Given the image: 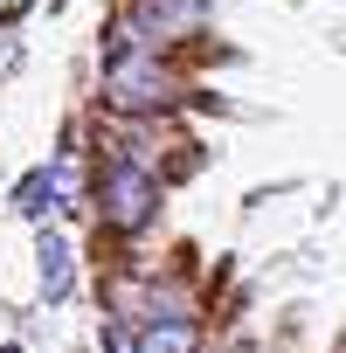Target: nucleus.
Returning <instances> with one entry per match:
<instances>
[{"label":"nucleus","mask_w":346,"mask_h":353,"mask_svg":"<svg viewBox=\"0 0 346 353\" xmlns=\"http://www.w3.org/2000/svg\"><path fill=\"white\" fill-rule=\"evenodd\" d=\"M339 353H346V346H339Z\"/></svg>","instance_id":"9"},{"label":"nucleus","mask_w":346,"mask_h":353,"mask_svg":"<svg viewBox=\"0 0 346 353\" xmlns=\"http://www.w3.org/2000/svg\"><path fill=\"white\" fill-rule=\"evenodd\" d=\"M97 201H104V222L111 229H145L159 215V181H152L145 166H111Z\"/></svg>","instance_id":"2"},{"label":"nucleus","mask_w":346,"mask_h":353,"mask_svg":"<svg viewBox=\"0 0 346 353\" xmlns=\"http://www.w3.org/2000/svg\"><path fill=\"white\" fill-rule=\"evenodd\" d=\"M208 21V0H139L132 8V28H125V42H173V35H194Z\"/></svg>","instance_id":"3"},{"label":"nucleus","mask_w":346,"mask_h":353,"mask_svg":"<svg viewBox=\"0 0 346 353\" xmlns=\"http://www.w3.org/2000/svg\"><path fill=\"white\" fill-rule=\"evenodd\" d=\"M56 8H63V0H56Z\"/></svg>","instance_id":"8"},{"label":"nucleus","mask_w":346,"mask_h":353,"mask_svg":"<svg viewBox=\"0 0 346 353\" xmlns=\"http://www.w3.org/2000/svg\"><path fill=\"white\" fill-rule=\"evenodd\" d=\"M35 256H42V291H49V298H70V284H77V256H70V243H63V236H42Z\"/></svg>","instance_id":"5"},{"label":"nucleus","mask_w":346,"mask_h":353,"mask_svg":"<svg viewBox=\"0 0 346 353\" xmlns=\"http://www.w3.org/2000/svg\"><path fill=\"white\" fill-rule=\"evenodd\" d=\"M132 353H194V319H173V312H159L145 332H139V346Z\"/></svg>","instance_id":"4"},{"label":"nucleus","mask_w":346,"mask_h":353,"mask_svg":"<svg viewBox=\"0 0 346 353\" xmlns=\"http://www.w3.org/2000/svg\"><path fill=\"white\" fill-rule=\"evenodd\" d=\"M104 97H111L118 111H159V104L173 97V77L159 70V56H152L145 42H125V49L111 56V70H104Z\"/></svg>","instance_id":"1"},{"label":"nucleus","mask_w":346,"mask_h":353,"mask_svg":"<svg viewBox=\"0 0 346 353\" xmlns=\"http://www.w3.org/2000/svg\"><path fill=\"white\" fill-rule=\"evenodd\" d=\"M0 353H21V346H0Z\"/></svg>","instance_id":"7"},{"label":"nucleus","mask_w":346,"mask_h":353,"mask_svg":"<svg viewBox=\"0 0 346 353\" xmlns=\"http://www.w3.org/2000/svg\"><path fill=\"white\" fill-rule=\"evenodd\" d=\"M49 194H56V181H49V166H42V173H28V181L14 188V208H21V215H42Z\"/></svg>","instance_id":"6"}]
</instances>
